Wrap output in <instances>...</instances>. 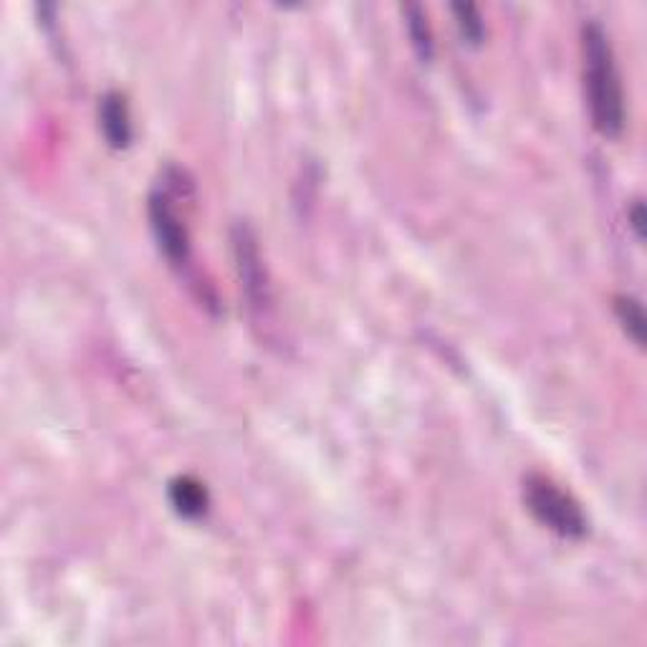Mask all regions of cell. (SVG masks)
<instances>
[{"label":"cell","mask_w":647,"mask_h":647,"mask_svg":"<svg viewBox=\"0 0 647 647\" xmlns=\"http://www.w3.org/2000/svg\"><path fill=\"white\" fill-rule=\"evenodd\" d=\"M452 16H456L458 31L470 46H480L486 39V23L474 3H452Z\"/></svg>","instance_id":"cell-9"},{"label":"cell","mask_w":647,"mask_h":647,"mask_svg":"<svg viewBox=\"0 0 647 647\" xmlns=\"http://www.w3.org/2000/svg\"><path fill=\"white\" fill-rule=\"evenodd\" d=\"M615 317L619 321V327L627 335V339H633V345L643 347L645 345V313L643 303L635 299V296L619 293L615 296Z\"/></svg>","instance_id":"cell-8"},{"label":"cell","mask_w":647,"mask_h":647,"mask_svg":"<svg viewBox=\"0 0 647 647\" xmlns=\"http://www.w3.org/2000/svg\"><path fill=\"white\" fill-rule=\"evenodd\" d=\"M627 218H630V226L635 230L637 240H643V236H645V208H643L640 200L633 202V208H630V212H627Z\"/></svg>","instance_id":"cell-10"},{"label":"cell","mask_w":647,"mask_h":647,"mask_svg":"<svg viewBox=\"0 0 647 647\" xmlns=\"http://www.w3.org/2000/svg\"><path fill=\"white\" fill-rule=\"evenodd\" d=\"M147 216H150L152 236L160 246L162 256L168 258L172 268L180 273H188L192 266V243L190 230L185 226V218L175 208L172 192L168 188H157L147 200Z\"/></svg>","instance_id":"cell-4"},{"label":"cell","mask_w":647,"mask_h":647,"mask_svg":"<svg viewBox=\"0 0 647 647\" xmlns=\"http://www.w3.org/2000/svg\"><path fill=\"white\" fill-rule=\"evenodd\" d=\"M168 498L175 508V514L190 521L202 519L210 508V494L206 484H200V480L192 476H178L175 480H170Z\"/></svg>","instance_id":"cell-6"},{"label":"cell","mask_w":647,"mask_h":647,"mask_svg":"<svg viewBox=\"0 0 647 647\" xmlns=\"http://www.w3.org/2000/svg\"><path fill=\"white\" fill-rule=\"evenodd\" d=\"M524 504L544 529L564 536V539H585L589 531V521L577 498L569 496L547 476H526Z\"/></svg>","instance_id":"cell-2"},{"label":"cell","mask_w":647,"mask_h":647,"mask_svg":"<svg viewBox=\"0 0 647 647\" xmlns=\"http://www.w3.org/2000/svg\"><path fill=\"white\" fill-rule=\"evenodd\" d=\"M581 61H585V97L591 125L599 135L615 140L625 129V91L613 41L599 21L581 26Z\"/></svg>","instance_id":"cell-1"},{"label":"cell","mask_w":647,"mask_h":647,"mask_svg":"<svg viewBox=\"0 0 647 647\" xmlns=\"http://www.w3.org/2000/svg\"><path fill=\"white\" fill-rule=\"evenodd\" d=\"M402 13H405V26H408L415 53H418V59L422 63H430L432 51H436V43H432V29L428 23V13H425L422 8L415 6V3L405 6Z\"/></svg>","instance_id":"cell-7"},{"label":"cell","mask_w":647,"mask_h":647,"mask_svg":"<svg viewBox=\"0 0 647 647\" xmlns=\"http://www.w3.org/2000/svg\"><path fill=\"white\" fill-rule=\"evenodd\" d=\"M230 243H233V258H236V271L240 279V291H243L248 309L256 319H266L273 309V293H271V279H268V268L261 256V246L253 228L243 223L233 226L230 233Z\"/></svg>","instance_id":"cell-3"},{"label":"cell","mask_w":647,"mask_h":647,"mask_svg":"<svg viewBox=\"0 0 647 647\" xmlns=\"http://www.w3.org/2000/svg\"><path fill=\"white\" fill-rule=\"evenodd\" d=\"M99 127L107 145L115 147V150H127L132 145L135 127L127 94H122V91H107L99 99Z\"/></svg>","instance_id":"cell-5"}]
</instances>
